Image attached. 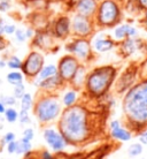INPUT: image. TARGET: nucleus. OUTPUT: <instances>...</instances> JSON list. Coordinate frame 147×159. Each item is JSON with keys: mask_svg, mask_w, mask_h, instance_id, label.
<instances>
[{"mask_svg": "<svg viewBox=\"0 0 147 159\" xmlns=\"http://www.w3.org/2000/svg\"><path fill=\"white\" fill-rule=\"evenodd\" d=\"M102 119L100 113L92 111L83 103L77 102L71 107L63 108L56 128L62 134L68 145L83 147L96 139L101 130Z\"/></svg>", "mask_w": 147, "mask_h": 159, "instance_id": "1", "label": "nucleus"}, {"mask_svg": "<svg viewBox=\"0 0 147 159\" xmlns=\"http://www.w3.org/2000/svg\"><path fill=\"white\" fill-rule=\"evenodd\" d=\"M124 126L137 135L147 128V77L130 88L122 103Z\"/></svg>", "mask_w": 147, "mask_h": 159, "instance_id": "2", "label": "nucleus"}, {"mask_svg": "<svg viewBox=\"0 0 147 159\" xmlns=\"http://www.w3.org/2000/svg\"><path fill=\"white\" fill-rule=\"evenodd\" d=\"M117 75V69L114 66L106 65L93 68L88 73L84 84L85 93L90 99L97 100L107 95Z\"/></svg>", "mask_w": 147, "mask_h": 159, "instance_id": "3", "label": "nucleus"}, {"mask_svg": "<svg viewBox=\"0 0 147 159\" xmlns=\"http://www.w3.org/2000/svg\"><path fill=\"white\" fill-rule=\"evenodd\" d=\"M62 111L63 106L58 95L41 90L38 92V95H36V99L33 100L32 112L41 127L45 128L56 122Z\"/></svg>", "mask_w": 147, "mask_h": 159, "instance_id": "4", "label": "nucleus"}, {"mask_svg": "<svg viewBox=\"0 0 147 159\" xmlns=\"http://www.w3.org/2000/svg\"><path fill=\"white\" fill-rule=\"evenodd\" d=\"M119 11L117 5L110 0L103 1L97 11V24L99 27H103V28H110L119 23Z\"/></svg>", "mask_w": 147, "mask_h": 159, "instance_id": "5", "label": "nucleus"}, {"mask_svg": "<svg viewBox=\"0 0 147 159\" xmlns=\"http://www.w3.org/2000/svg\"><path fill=\"white\" fill-rule=\"evenodd\" d=\"M66 50L78 61L86 62L93 58V48L86 38H74L66 45Z\"/></svg>", "mask_w": 147, "mask_h": 159, "instance_id": "6", "label": "nucleus"}, {"mask_svg": "<svg viewBox=\"0 0 147 159\" xmlns=\"http://www.w3.org/2000/svg\"><path fill=\"white\" fill-rule=\"evenodd\" d=\"M44 56L38 51H31L27 58L22 61V67L21 72L25 77L32 80L36 79L40 70L44 67Z\"/></svg>", "mask_w": 147, "mask_h": 159, "instance_id": "7", "label": "nucleus"}, {"mask_svg": "<svg viewBox=\"0 0 147 159\" xmlns=\"http://www.w3.org/2000/svg\"><path fill=\"white\" fill-rule=\"evenodd\" d=\"M80 66V61L75 57L71 54H66L58 62V75L64 83H70Z\"/></svg>", "mask_w": 147, "mask_h": 159, "instance_id": "8", "label": "nucleus"}, {"mask_svg": "<svg viewBox=\"0 0 147 159\" xmlns=\"http://www.w3.org/2000/svg\"><path fill=\"white\" fill-rule=\"evenodd\" d=\"M43 137H44L45 143L47 144L48 148L54 153L63 152L64 149L68 147L67 141L64 139L62 134L58 130V128L45 127L43 129Z\"/></svg>", "mask_w": 147, "mask_h": 159, "instance_id": "9", "label": "nucleus"}, {"mask_svg": "<svg viewBox=\"0 0 147 159\" xmlns=\"http://www.w3.org/2000/svg\"><path fill=\"white\" fill-rule=\"evenodd\" d=\"M71 32L76 38H86L93 34V22L90 17L75 15L71 21Z\"/></svg>", "mask_w": 147, "mask_h": 159, "instance_id": "10", "label": "nucleus"}, {"mask_svg": "<svg viewBox=\"0 0 147 159\" xmlns=\"http://www.w3.org/2000/svg\"><path fill=\"white\" fill-rule=\"evenodd\" d=\"M71 31V22L68 16H60L54 22L53 25V35L59 39H66Z\"/></svg>", "mask_w": 147, "mask_h": 159, "instance_id": "11", "label": "nucleus"}, {"mask_svg": "<svg viewBox=\"0 0 147 159\" xmlns=\"http://www.w3.org/2000/svg\"><path fill=\"white\" fill-rule=\"evenodd\" d=\"M109 135L115 142L124 143V142H129L133 137V133L122 123L117 127L110 128L109 129Z\"/></svg>", "mask_w": 147, "mask_h": 159, "instance_id": "12", "label": "nucleus"}, {"mask_svg": "<svg viewBox=\"0 0 147 159\" xmlns=\"http://www.w3.org/2000/svg\"><path fill=\"white\" fill-rule=\"evenodd\" d=\"M64 82L61 80L58 74L54 76H52L50 79H46L45 81L40 82L38 84V87L41 91L45 92H50V93H55V91H58L59 89H61L62 87H64Z\"/></svg>", "mask_w": 147, "mask_h": 159, "instance_id": "13", "label": "nucleus"}, {"mask_svg": "<svg viewBox=\"0 0 147 159\" xmlns=\"http://www.w3.org/2000/svg\"><path fill=\"white\" fill-rule=\"evenodd\" d=\"M76 9H77V14H78V15L85 16V17H90V19H91L92 16L97 13V11H98L96 0H80V1L77 2Z\"/></svg>", "mask_w": 147, "mask_h": 159, "instance_id": "14", "label": "nucleus"}, {"mask_svg": "<svg viewBox=\"0 0 147 159\" xmlns=\"http://www.w3.org/2000/svg\"><path fill=\"white\" fill-rule=\"evenodd\" d=\"M91 45L94 51L99 52V53H103V52L110 51L111 48L115 46V42H114V39H111L110 37L99 36L93 39Z\"/></svg>", "mask_w": 147, "mask_h": 159, "instance_id": "15", "label": "nucleus"}, {"mask_svg": "<svg viewBox=\"0 0 147 159\" xmlns=\"http://www.w3.org/2000/svg\"><path fill=\"white\" fill-rule=\"evenodd\" d=\"M136 29L129 24H123V25H119L116 27L114 30V39L119 40V42H123V40L128 39V38H133L136 36Z\"/></svg>", "mask_w": 147, "mask_h": 159, "instance_id": "16", "label": "nucleus"}, {"mask_svg": "<svg viewBox=\"0 0 147 159\" xmlns=\"http://www.w3.org/2000/svg\"><path fill=\"white\" fill-rule=\"evenodd\" d=\"M86 76H88L86 68H85V66L80 65V68L77 69V72H76V74H75V76H74L72 81L70 82L72 89H75V90H77V91H78V90H80V89L84 87V84H85Z\"/></svg>", "mask_w": 147, "mask_h": 159, "instance_id": "17", "label": "nucleus"}, {"mask_svg": "<svg viewBox=\"0 0 147 159\" xmlns=\"http://www.w3.org/2000/svg\"><path fill=\"white\" fill-rule=\"evenodd\" d=\"M58 74V67L55 65H47V66H44L43 69L40 70V73L38 74L36 79H35V84L38 85L40 82L45 81L46 79H50L52 76H54Z\"/></svg>", "mask_w": 147, "mask_h": 159, "instance_id": "18", "label": "nucleus"}, {"mask_svg": "<svg viewBox=\"0 0 147 159\" xmlns=\"http://www.w3.org/2000/svg\"><path fill=\"white\" fill-rule=\"evenodd\" d=\"M77 102H78V91L75 90V89H72V88L70 90H68V91L64 92L63 97H62V100H61L62 106H63L64 108L71 107L75 104H77Z\"/></svg>", "mask_w": 147, "mask_h": 159, "instance_id": "19", "label": "nucleus"}, {"mask_svg": "<svg viewBox=\"0 0 147 159\" xmlns=\"http://www.w3.org/2000/svg\"><path fill=\"white\" fill-rule=\"evenodd\" d=\"M8 83L12 84V85H17V84L23 83L24 81V75L22 74V72H19V70H12L9 72L6 76Z\"/></svg>", "mask_w": 147, "mask_h": 159, "instance_id": "20", "label": "nucleus"}, {"mask_svg": "<svg viewBox=\"0 0 147 159\" xmlns=\"http://www.w3.org/2000/svg\"><path fill=\"white\" fill-rule=\"evenodd\" d=\"M21 110L20 111H24V112H29L30 110H32V106H33V98H32L31 93L29 92H25L24 96L21 98Z\"/></svg>", "mask_w": 147, "mask_h": 159, "instance_id": "21", "label": "nucleus"}, {"mask_svg": "<svg viewBox=\"0 0 147 159\" xmlns=\"http://www.w3.org/2000/svg\"><path fill=\"white\" fill-rule=\"evenodd\" d=\"M17 142V148H16V153L15 155H20L24 156L25 153H28L29 151L32 150V144L31 142H27V141H23V139H16Z\"/></svg>", "mask_w": 147, "mask_h": 159, "instance_id": "22", "label": "nucleus"}, {"mask_svg": "<svg viewBox=\"0 0 147 159\" xmlns=\"http://www.w3.org/2000/svg\"><path fill=\"white\" fill-rule=\"evenodd\" d=\"M144 152V145L139 142H136V143H132L129 149H128V155L135 158V157H139L141 153Z\"/></svg>", "mask_w": 147, "mask_h": 159, "instance_id": "23", "label": "nucleus"}, {"mask_svg": "<svg viewBox=\"0 0 147 159\" xmlns=\"http://www.w3.org/2000/svg\"><path fill=\"white\" fill-rule=\"evenodd\" d=\"M5 120L9 123H14L19 120V112L14 107H7L4 113Z\"/></svg>", "mask_w": 147, "mask_h": 159, "instance_id": "24", "label": "nucleus"}, {"mask_svg": "<svg viewBox=\"0 0 147 159\" xmlns=\"http://www.w3.org/2000/svg\"><path fill=\"white\" fill-rule=\"evenodd\" d=\"M14 141H16V135L13 131H7V133L1 137V139H0V152L2 151L1 148L6 147L7 144H9L11 142H14Z\"/></svg>", "mask_w": 147, "mask_h": 159, "instance_id": "25", "label": "nucleus"}, {"mask_svg": "<svg viewBox=\"0 0 147 159\" xmlns=\"http://www.w3.org/2000/svg\"><path fill=\"white\" fill-rule=\"evenodd\" d=\"M6 66L9 67L11 69H13V70H19V69H21V67H22V60L19 59L16 56H12L7 60Z\"/></svg>", "mask_w": 147, "mask_h": 159, "instance_id": "26", "label": "nucleus"}, {"mask_svg": "<svg viewBox=\"0 0 147 159\" xmlns=\"http://www.w3.org/2000/svg\"><path fill=\"white\" fill-rule=\"evenodd\" d=\"M38 159H61L59 153H52L46 149L38 151Z\"/></svg>", "mask_w": 147, "mask_h": 159, "instance_id": "27", "label": "nucleus"}, {"mask_svg": "<svg viewBox=\"0 0 147 159\" xmlns=\"http://www.w3.org/2000/svg\"><path fill=\"white\" fill-rule=\"evenodd\" d=\"M0 100L6 105V107H14L16 105V98L14 96H1Z\"/></svg>", "mask_w": 147, "mask_h": 159, "instance_id": "28", "label": "nucleus"}, {"mask_svg": "<svg viewBox=\"0 0 147 159\" xmlns=\"http://www.w3.org/2000/svg\"><path fill=\"white\" fill-rule=\"evenodd\" d=\"M24 93H25V87H24L23 83L17 84V85L14 87V95L13 96L15 97L16 99H21L24 96Z\"/></svg>", "mask_w": 147, "mask_h": 159, "instance_id": "29", "label": "nucleus"}, {"mask_svg": "<svg viewBox=\"0 0 147 159\" xmlns=\"http://www.w3.org/2000/svg\"><path fill=\"white\" fill-rule=\"evenodd\" d=\"M19 121H20L21 125H30L32 122L31 118L29 116V112H24V111H20L19 112Z\"/></svg>", "mask_w": 147, "mask_h": 159, "instance_id": "30", "label": "nucleus"}, {"mask_svg": "<svg viewBox=\"0 0 147 159\" xmlns=\"http://www.w3.org/2000/svg\"><path fill=\"white\" fill-rule=\"evenodd\" d=\"M35 137V131L33 129L30 127H27L22 133V139L23 141H27V142H31L32 139Z\"/></svg>", "mask_w": 147, "mask_h": 159, "instance_id": "31", "label": "nucleus"}, {"mask_svg": "<svg viewBox=\"0 0 147 159\" xmlns=\"http://www.w3.org/2000/svg\"><path fill=\"white\" fill-rule=\"evenodd\" d=\"M15 38H16V40L20 42V43H23V42L27 40V35H25V31H24L23 29H16Z\"/></svg>", "mask_w": 147, "mask_h": 159, "instance_id": "32", "label": "nucleus"}, {"mask_svg": "<svg viewBox=\"0 0 147 159\" xmlns=\"http://www.w3.org/2000/svg\"><path fill=\"white\" fill-rule=\"evenodd\" d=\"M66 158L67 159H86V152H84V151L74 152V153H71V155H69V156L66 155Z\"/></svg>", "mask_w": 147, "mask_h": 159, "instance_id": "33", "label": "nucleus"}, {"mask_svg": "<svg viewBox=\"0 0 147 159\" xmlns=\"http://www.w3.org/2000/svg\"><path fill=\"white\" fill-rule=\"evenodd\" d=\"M137 137H138V142L139 143H141L143 145H147V128L141 130L140 133H138Z\"/></svg>", "mask_w": 147, "mask_h": 159, "instance_id": "34", "label": "nucleus"}, {"mask_svg": "<svg viewBox=\"0 0 147 159\" xmlns=\"http://www.w3.org/2000/svg\"><path fill=\"white\" fill-rule=\"evenodd\" d=\"M16 148H17V142L14 141V142H11L9 144L6 145V150L9 155H15L16 153Z\"/></svg>", "mask_w": 147, "mask_h": 159, "instance_id": "35", "label": "nucleus"}, {"mask_svg": "<svg viewBox=\"0 0 147 159\" xmlns=\"http://www.w3.org/2000/svg\"><path fill=\"white\" fill-rule=\"evenodd\" d=\"M16 28L14 24H5V28H4V34L6 35H13L15 34Z\"/></svg>", "mask_w": 147, "mask_h": 159, "instance_id": "36", "label": "nucleus"}, {"mask_svg": "<svg viewBox=\"0 0 147 159\" xmlns=\"http://www.w3.org/2000/svg\"><path fill=\"white\" fill-rule=\"evenodd\" d=\"M8 45H9V42H8V40L6 39L2 35H0V52L6 50Z\"/></svg>", "mask_w": 147, "mask_h": 159, "instance_id": "37", "label": "nucleus"}, {"mask_svg": "<svg viewBox=\"0 0 147 159\" xmlns=\"http://www.w3.org/2000/svg\"><path fill=\"white\" fill-rule=\"evenodd\" d=\"M8 8H9V4H8L7 1H1L0 2V11L5 12V11H7Z\"/></svg>", "mask_w": 147, "mask_h": 159, "instance_id": "38", "label": "nucleus"}, {"mask_svg": "<svg viewBox=\"0 0 147 159\" xmlns=\"http://www.w3.org/2000/svg\"><path fill=\"white\" fill-rule=\"evenodd\" d=\"M25 35H27V38H32L33 37V30L31 28H29L28 30H25Z\"/></svg>", "mask_w": 147, "mask_h": 159, "instance_id": "39", "label": "nucleus"}, {"mask_svg": "<svg viewBox=\"0 0 147 159\" xmlns=\"http://www.w3.org/2000/svg\"><path fill=\"white\" fill-rule=\"evenodd\" d=\"M6 108H7L6 107V105L0 100V114H4L5 111H6Z\"/></svg>", "mask_w": 147, "mask_h": 159, "instance_id": "40", "label": "nucleus"}, {"mask_svg": "<svg viewBox=\"0 0 147 159\" xmlns=\"http://www.w3.org/2000/svg\"><path fill=\"white\" fill-rule=\"evenodd\" d=\"M4 28H5L4 21L0 19V35H4Z\"/></svg>", "mask_w": 147, "mask_h": 159, "instance_id": "41", "label": "nucleus"}, {"mask_svg": "<svg viewBox=\"0 0 147 159\" xmlns=\"http://www.w3.org/2000/svg\"><path fill=\"white\" fill-rule=\"evenodd\" d=\"M6 67V62H5L4 60H0V68H4Z\"/></svg>", "mask_w": 147, "mask_h": 159, "instance_id": "42", "label": "nucleus"}]
</instances>
